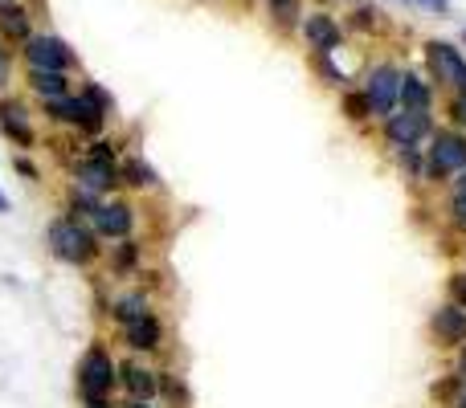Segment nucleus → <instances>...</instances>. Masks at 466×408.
<instances>
[{
	"label": "nucleus",
	"mask_w": 466,
	"mask_h": 408,
	"mask_svg": "<svg viewBox=\"0 0 466 408\" xmlns=\"http://www.w3.org/2000/svg\"><path fill=\"white\" fill-rule=\"evenodd\" d=\"M46 249L54 262L70 265V270H90L95 262H103V241L95 237V229L66 213H57L46 224Z\"/></svg>",
	"instance_id": "obj_1"
},
{
	"label": "nucleus",
	"mask_w": 466,
	"mask_h": 408,
	"mask_svg": "<svg viewBox=\"0 0 466 408\" xmlns=\"http://www.w3.org/2000/svg\"><path fill=\"white\" fill-rule=\"evenodd\" d=\"M115 388H119V360L103 339H95L74 368V393L78 401H103V396H115Z\"/></svg>",
	"instance_id": "obj_2"
},
{
	"label": "nucleus",
	"mask_w": 466,
	"mask_h": 408,
	"mask_svg": "<svg viewBox=\"0 0 466 408\" xmlns=\"http://www.w3.org/2000/svg\"><path fill=\"white\" fill-rule=\"evenodd\" d=\"M421 152H426V184H451L466 168V135L454 127H434Z\"/></svg>",
	"instance_id": "obj_3"
},
{
	"label": "nucleus",
	"mask_w": 466,
	"mask_h": 408,
	"mask_svg": "<svg viewBox=\"0 0 466 408\" xmlns=\"http://www.w3.org/2000/svg\"><path fill=\"white\" fill-rule=\"evenodd\" d=\"M25 70H54V74H74L78 70V54L70 49V41L57 33H33L21 45Z\"/></svg>",
	"instance_id": "obj_4"
},
{
	"label": "nucleus",
	"mask_w": 466,
	"mask_h": 408,
	"mask_svg": "<svg viewBox=\"0 0 466 408\" xmlns=\"http://www.w3.org/2000/svg\"><path fill=\"white\" fill-rule=\"evenodd\" d=\"M90 229H95V237L98 241H123V237H136V224H139V208L136 201H127V196H106L103 204H98V213L90 216Z\"/></svg>",
	"instance_id": "obj_5"
},
{
	"label": "nucleus",
	"mask_w": 466,
	"mask_h": 408,
	"mask_svg": "<svg viewBox=\"0 0 466 408\" xmlns=\"http://www.w3.org/2000/svg\"><path fill=\"white\" fill-rule=\"evenodd\" d=\"M430 135H434V111H393L389 119H380V139L389 144V152L421 147Z\"/></svg>",
	"instance_id": "obj_6"
},
{
	"label": "nucleus",
	"mask_w": 466,
	"mask_h": 408,
	"mask_svg": "<svg viewBox=\"0 0 466 408\" xmlns=\"http://www.w3.org/2000/svg\"><path fill=\"white\" fill-rule=\"evenodd\" d=\"M119 343L127 347V355H139V360H156V355L168 347V327H164L160 311L139 314L136 323L119 327Z\"/></svg>",
	"instance_id": "obj_7"
},
{
	"label": "nucleus",
	"mask_w": 466,
	"mask_h": 408,
	"mask_svg": "<svg viewBox=\"0 0 466 408\" xmlns=\"http://www.w3.org/2000/svg\"><path fill=\"white\" fill-rule=\"evenodd\" d=\"M426 65H430V82L446 86L451 95H466V57L459 45L451 41H426Z\"/></svg>",
	"instance_id": "obj_8"
},
{
	"label": "nucleus",
	"mask_w": 466,
	"mask_h": 408,
	"mask_svg": "<svg viewBox=\"0 0 466 408\" xmlns=\"http://www.w3.org/2000/svg\"><path fill=\"white\" fill-rule=\"evenodd\" d=\"M360 90H364V98H369V106H372V119H389V114L397 111V95H401V70H397L393 62L369 65Z\"/></svg>",
	"instance_id": "obj_9"
},
{
	"label": "nucleus",
	"mask_w": 466,
	"mask_h": 408,
	"mask_svg": "<svg viewBox=\"0 0 466 408\" xmlns=\"http://www.w3.org/2000/svg\"><path fill=\"white\" fill-rule=\"evenodd\" d=\"M70 184L86 188V193H95V196H115V193H123L119 164L95 160V155H86V152L70 160Z\"/></svg>",
	"instance_id": "obj_10"
},
{
	"label": "nucleus",
	"mask_w": 466,
	"mask_h": 408,
	"mask_svg": "<svg viewBox=\"0 0 466 408\" xmlns=\"http://www.w3.org/2000/svg\"><path fill=\"white\" fill-rule=\"evenodd\" d=\"M0 135H5L16 152H33V147H37L33 114L16 95H0Z\"/></svg>",
	"instance_id": "obj_11"
},
{
	"label": "nucleus",
	"mask_w": 466,
	"mask_h": 408,
	"mask_svg": "<svg viewBox=\"0 0 466 408\" xmlns=\"http://www.w3.org/2000/svg\"><path fill=\"white\" fill-rule=\"evenodd\" d=\"M299 33H303V41H307L311 54H336V49L344 45V25H339L328 8H311V13H303Z\"/></svg>",
	"instance_id": "obj_12"
},
{
	"label": "nucleus",
	"mask_w": 466,
	"mask_h": 408,
	"mask_svg": "<svg viewBox=\"0 0 466 408\" xmlns=\"http://www.w3.org/2000/svg\"><path fill=\"white\" fill-rule=\"evenodd\" d=\"M119 393L127 401H156V368L139 355H123L119 360Z\"/></svg>",
	"instance_id": "obj_13"
},
{
	"label": "nucleus",
	"mask_w": 466,
	"mask_h": 408,
	"mask_svg": "<svg viewBox=\"0 0 466 408\" xmlns=\"http://www.w3.org/2000/svg\"><path fill=\"white\" fill-rule=\"evenodd\" d=\"M156 311L152 303V290L147 286H127V290H115L111 303H106V319L115 323V327H127V323H136L139 314Z\"/></svg>",
	"instance_id": "obj_14"
},
{
	"label": "nucleus",
	"mask_w": 466,
	"mask_h": 408,
	"mask_svg": "<svg viewBox=\"0 0 466 408\" xmlns=\"http://www.w3.org/2000/svg\"><path fill=\"white\" fill-rule=\"evenodd\" d=\"M430 339L438 347H462L466 343V311L454 303H442L430 314Z\"/></svg>",
	"instance_id": "obj_15"
},
{
	"label": "nucleus",
	"mask_w": 466,
	"mask_h": 408,
	"mask_svg": "<svg viewBox=\"0 0 466 408\" xmlns=\"http://www.w3.org/2000/svg\"><path fill=\"white\" fill-rule=\"evenodd\" d=\"M103 262L115 278H136V274H144V241L139 237L111 241V249H103Z\"/></svg>",
	"instance_id": "obj_16"
},
{
	"label": "nucleus",
	"mask_w": 466,
	"mask_h": 408,
	"mask_svg": "<svg viewBox=\"0 0 466 408\" xmlns=\"http://www.w3.org/2000/svg\"><path fill=\"white\" fill-rule=\"evenodd\" d=\"M33 37V13L25 0H13V5L0 8V41L13 49H21L25 41Z\"/></svg>",
	"instance_id": "obj_17"
},
{
	"label": "nucleus",
	"mask_w": 466,
	"mask_h": 408,
	"mask_svg": "<svg viewBox=\"0 0 466 408\" xmlns=\"http://www.w3.org/2000/svg\"><path fill=\"white\" fill-rule=\"evenodd\" d=\"M397 111H434V82L421 78L418 70H401V95Z\"/></svg>",
	"instance_id": "obj_18"
},
{
	"label": "nucleus",
	"mask_w": 466,
	"mask_h": 408,
	"mask_svg": "<svg viewBox=\"0 0 466 408\" xmlns=\"http://www.w3.org/2000/svg\"><path fill=\"white\" fill-rule=\"evenodd\" d=\"M156 404L164 408H193V388L180 372L172 368H156Z\"/></svg>",
	"instance_id": "obj_19"
},
{
	"label": "nucleus",
	"mask_w": 466,
	"mask_h": 408,
	"mask_svg": "<svg viewBox=\"0 0 466 408\" xmlns=\"http://www.w3.org/2000/svg\"><path fill=\"white\" fill-rule=\"evenodd\" d=\"M119 180H123V188H131V193H160V172H156L144 155H123Z\"/></svg>",
	"instance_id": "obj_20"
},
{
	"label": "nucleus",
	"mask_w": 466,
	"mask_h": 408,
	"mask_svg": "<svg viewBox=\"0 0 466 408\" xmlns=\"http://www.w3.org/2000/svg\"><path fill=\"white\" fill-rule=\"evenodd\" d=\"M25 86L33 98H57V95H74L70 74H54V70H25Z\"/></svg>",
	"instance_id": "obj_21"
},
{
	"label": "nucleus",
	"mask_w": 466,
	"mask_h": 408,
	"mask_svg": "<svg viewBox=\"0 0 466 408\" xmlns=\"http://www.w3.org/2000/svg\"><path fill=\"white\" fill-rule=\"evenodd\" d=\"M106 119H111V114H103L95 103H86L82 95H74V127L70 131H78L86 144L98 139V135H106Z\"/></svg>",
	"instance_id": "obj_22"
},
{
	"label": "nucleus",
	"mask_w": 466,
	"mask_h": 408,
	"mask_svg": "<svg viewBox=\"0 0 466 408\" xmlns=\"http://www.w3.org/2000/svg\"><path fill=\"white\" fill-rule=\"evenodd\" d=\"M106 196H95V193H86V188H78V184H66V193H62V213L66 216H74V221H90V216L98 213V204H103Z\"/></svg>",
	"instance_id": "obj_23"
},
{
	"label": "nucleus",
	"mask_w": 466,
	"mask_h": 408,
	"mask_svg": "<svg viewBox=\"0 0 466 408\" xmlns=\"http://www.w3.org/2000/svg\"><path fill=\"white\" fill-rule=\"evenodd\" d=\"M339 114H344L348 123H356V127L372 123V106H369V98H364V90H360V86L339 90Z\"/></svg>",
	"instance_id": "obj_24"
},
{
	"label": "nucleus",
	"mask_w": 466,
	"mask_h": 408,
	"mask_svg": "<svg viewBox=\"0 0 466 408\" xmlns=\"http://www.w3.org/2000/svg\"><path fill=\"white\" fill-rule=\"evenodd\" d=\"M393 164L410 184H426V152H421V147H397Z\"/></svg>",
	"instance_id": "obj_25"
},
{
	"label": "nucleus",
	"mask_w": 466,
	"mask_h": 408,
	"mask_svg": "<svg viewBox=\"0 0 466 408\" xmlns=\"http://www.w3.org/2000/svg\"><path fill=\"white\" fill-rule=\"evenodd\" d=\"M41 114L54 127H74V95H57V98H37Z\"/></svg>",
	"instance_id": "obj_26"
},
{
	"label": "nucleus",
	"mask_w": 466,
	"mask_h": 408,
	"mask_svg": "<svg viewBox=\"0 0 466 408\" xmlns=\"http://www.w3.org/2000/svg\"><path fill=\"white\" fill-rule=\"evenodd\" d=\"M270 21L279 33H290L299 29V21H303V0H274L270 5Z\"/></svg>",
	"instance_id": "obj_27"
},
{
	"label": "nucleus",
	"mask_w": 466,
	"mask_h": 408,
	"mask_svg": "<svg viewBox=\"0 0 466 408\" xmlns=\"http://www.w3.org/2000/svg\"><path fill=\"white\" fill-rule=\"evenodd\" d=\"M311 65L319 70V78L328 82V86H336V90H348V82H352L336 62H331V54H311Z\"/></svg>",
	"instance_id": "obj_28"
},
{
	"label": "nucleus",
	"mask_w": 466,
	"mask_h": 408,
	"mask_svg": "<svg viewBox=\"0 0 466 408\" xmlns=\"http://www.w3.org/2000/svg\"><path fill=\"white\" fill-rule=\"evenodd\" d=\"M82 98H86V103H95L103 114H115V95L103 86V82H90L86 78V82H82Z\"/></svg>",
	"instance_id": "obj_29"
},
{
	"label": "nucleus",
	"mask_w": 466,
	"mask_h": 408,
	"mask_svg": "<svg viewBox=\"0 0 466 408\" xmlns=\"http://www.w3.org/2000/svg\"><path fill=\"white\" fill-rule=\"evenodd\" d=\"M348 25H352V29H360V33H372V29L380 25V8L356 5V8H352V21H348Z\"/></svg>",
	"instance_id": "obj_30"
},
{
	"label": "nucleus",
	"mask_w": 466,
	"mask_h": 408,
	"mask_svg": "<svg viewBox=\"0 0 466 408\" xmlns=\"http://www.w3.org/2000/svg\"><path fill=\"white\" fill-rule=\"evenodd\" d=\"M462 388H466V384H462L459 376H446V380H438V384L430 388V396H434L438 404H454V396H459Z\"/></svg>",
	"instance_id": "obj_31"
},
{
	"label": "nucleus",
	"mask_w": 466,
	"mask_h": 408,
	"mask_svg": "<svg viewBox=\"0 0 466 408\" xmlns=\"http://www.w3.org/2000/svg\"><path fill=\"white\" fill-rule=\"evenodd\" d=\"M446 290H451V298H446V303H454V306H462V311H466V270H454L451 278H446Z\"/></svg>",
	"instance_id": "obj_32"
},
{
	"label": "nucleus",
	"mask_w": 466,
	"mask_h": 408,
	"mask_svg": "<svg viewBox=\"0 0 466 408\" xmlns=\"http://www.w3.org/2000/svg\"><path fill=\"white\" fill-rule=\"evenodd\" d=\"M446 114H451L454 131L466 127V95H451V103H446Z\"/></svg>",
	"instance_id": "obj_33"
},
{
	"label": "nucleus",
	"mask_w": 466,
	"mask_h": 408,
	"mask_svg": "<svg viewBox=\"0 0 466 408\" xmlns=\"http://www.w3.org/2000/svg\"><path fill=\"white\" fill-rule=\"evenodd\" d=\"M13 168L21 172L25 180H33V184H37V180H41V168H37V164H33V160H29V155H25V152H16V155H13Z\"/></svg>",
	"instance_id": "obj_34"
},
{
	"label": "nucleus",
	"mask_w": 466,
	"mask_h": 408,
	"mask_svg": "<svg viewBox=\"0 0 466 408\" xmlns=\"http://www.w3.org/2000/svg\"><path fill=\"white\" fill-rule=\"evenodd\" d=\"M8 82H13V45L0 41V90H5Z\"/></svg>",
	"instance_id": "obj_35"
},
{
	"label": "nucleus",
	"mask_w": 466,
	"mask_h": 408,
	"mask_svg": "<svg viewBox=\"0 0 466 408\" xmlns=\"http://www.w3.org/2000/svg\"><path fill=\"white\" fill-rule=\"evenodd\" d=\"M418 8H426V13H438V16H446L451 13V0H413Z\"/></svg>",
	"instance_id": "obj_36"
},
{
	"label": "nucleus",
	"mask_w": 466,
	"mask_h": 408,
	"mask_svg": "<svg viewBox=\"0 0 466 408\" xmlns=\"http://www.w3.org/2000/svg\"><path fill=\"white\" fill-rule=\"evenodd\" d=\"M454 376H459L462 384H466V343L459 347V360H454Z\"/></svg>",
	"instance_id": "obj_37"
},
{
	"label": "nucleus",
	"mask_w": 466,
	"mask_h": 408,
	"mask_svg": "<svg viewBox=\"0 0 466 408\" xmlns=\"http://www.w3.org/2000/svg\"><path fill=\"white\" fill-rule=\"evenodd\" d=\"M82 408H119L115 396H103V401H82Z\"/></svg>",
	"instance_id": "obj_38"
},
{
	"label": "nucleus",
	"mask_w": 466,
	"mask_h": 408,
	"mask_svg": "<svg viewBox=\"0 0 466 408\" xmlns=\"http://www.w3.org/2000/svg\"><path fill=\"white\" fill-rule=\"evenodd\" d=\"M119 408H160V404H156V401H127V396H123Z\"/></svg>",
	"instance_id": "obj_39"
},
{
	"label": "nucleus",
	"mask_w": 466,
	"mask_h": 408,
	"mask_svg": "<svg viewBox=\"0 0 466 408\" xmlns=\"http://www.w3.org/2000/svg\"><path fill=\"white\" fill-rule=\"evenodd\" d=\"M451 188H466V168H462V172H459V176H454V180H451Z\"/></svg>",
	"instance_id": "obj_40"
},
{
	"label": "nucleus",
	"mask_w": 466,
	"mask_h": 408,
	"mask_svg": "<svg viewBox=\"0 0 466 408\" xmlns=\"http://www.w3.org/2000/svg\"><path fill=\"white\" fill-rule=\"evenodd\" d=\"M451 408H466V388H462L459 396H454V404H451Z\"/></svg>",
	"instance_id": "obj_41"
},
{
	"label": "nucleus",
	"mask_w": 466,
	"mask_h": 408,
	"mask_svg": "<svg viewBox=\"0 0 466 408\" xmlns=\"http://www.w3.org/2000/svg\"><path fill=\"white\" fill-rule=\"evenodd\" d=\"M8 213V196H5V188H0V216Z\"/></svg>",
	"instance_id": "obj_42"
},
{
	"label": "nucleus",
	"mask_w": 466,
	"mask_h": 408,
	"mask_svg": "<svg viewBox=\"0 0 466 408\" xmlns=\"http://www.w3.org/2000/svg\"><path fill=\"white\" fill-rule=\"evenodd\" d=\"M462 45H466V29H462Z\"/></svg>",
	"instance_id": "obj_43"
},
{
	"label": "nucleus",
	"mask_w": 466,
	"mask_h": 408,
	"mask_svg": "<svg viewBox=\"0 0 466 408\" xmlns=\"http://www.w3.org/2000/svg\"><path fill=\"white\" fill-rule=\"evenodd\" d=\"M266 5H274V0H266Z\"/></svg>",
	"instance_id": "obj_44"
}]
</instances>
